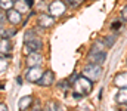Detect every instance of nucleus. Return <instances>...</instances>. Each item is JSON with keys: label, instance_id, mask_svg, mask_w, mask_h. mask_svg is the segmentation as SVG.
<instances>
[{"label": "nucleus", "instance_id": "obj_1", "mask_svg": "<svg viewBox=\"0 0 127 111\" xmlns=\"http://www.w3.org/2000/svg\"><path fill=\"white\" fill-rule=\"evenodd\" d=\"M25 47H24V53H31V52H40L43 49V41L38 36H35V31H27L25 33Z\"/></svg>", "mask_w": 127, "mask_h": 111}, {"label": "nucleus", "instance_id": "obj_2", "mask_svg": "<svg viewBox=\"0 0 127 111\" xmlns=\"http://www.w3.org/2000/svg\"><path fill=\"white\" fill-rule=\"evenodd\" d=\"M92 83H93L92 80H89L87 77L81 74L74 80V90L80 92L81 95H89L92 92Z\"/></svg>", "mask_w": 127, "mask_h": 111}, {"label": "nucleus", "instance_id": "obj_3", "mask_svg": "<svg viewBox=\"0 0 127 111\" xmlns=\"http://www.w3.org/2000/svg\"><path fill=\"white\" fill-rule=\"evenodd\" d=\"M83 75L87 77L89 80L92 81H97L102 75V67L99 64H95V62H90L87 64L84 68H83Z\"/></svg>", "mask_w": 127, "mask_h": 111}, {"label": "nucleus", "instance_id": "obj_4", "mask_svg": "<svg viewBox=\"0 0 127 111\" xmlns=\"http://www.w3.org/2000/svg\"><path fill=\"white\" fill-rule=\"evenodd\" d=\"M65 10H66V4H65L64 0H53V1L47 6V12H49L52 16H55V18L64 15Z\"/></svg>", "mask_w": 127, "mask_h": 111}, {"label": "nucleus", "instance_id": "obj_5", "mask_svg": "<svg viewBox=\"0 0 127 111\" xmlns=\"http://www.w3.org/2000/svg\"><path fill=\"white\" fill-rule=\"evenodd\" d=\"M41 68H40V65H35V67H28V70L25 71V78L28 80V81H31V83H37L38 80H40V77H41Z\"/></svg>", "mask_w": 127, "mask_h": 111}, {"label": "nucleus", "instance_id": "obj_6", "mask_svg": "<svg viewBox=\"0 0 127 111\" xmlns=\"http://www.w3.org/2000/svg\"><path fill=\"white\" fill-rule=\"evenodd\" d=\"M106 59V53L105 50H100V49H92L90 53H89V61L90 62H95V64H99L102 65Z\"/></svg>", "mask_w": 127, "mask_h": 111}, {"label": "nucleus", "instance_id": "obj_7", "mask_svg": "<svg viewBox=\"0 0 127 111\" xmlns=\"http://www.w3.org/2000/svg\"><path fill=\"white\" fill-rule=\"evenodd\" d=\"M53 24H55V16H52L50 13H49V15L41 13V15H38V18H37V25L41 27V28H49V27H52Z\"/></svg>", "mask_w": 127, "mask_h": 111}, {"label": "nucleus", "instance_id": "obj_8", "mask_svg": "<svg viewBox=\"0 0 127 111\" xmlns=\"http://www.w3.org/2000/svg\"><path fill=\"white\" fill-rule=\"evenodd\" d=\"M53 81H55V74L52 73L50 70H47V71H43L40 80L37 81V84H40V86H43V87H47V86H52Z\"/></svg>", "mask_w": 127, "mask_h": 111}, {"label": "nucleus", "instance_id": "obj_9", "mask_svg": "<svg viewBox=\"0 0 127 111\" xmlns=\"http://www.w3.org/2000/svg\"><path fill=\"white\" fill-rule=\"evenodd\" d=\"M6 16H7V21H9V22H10L12 25H18V24H21V21H22L21 12H19L18 9H13V7L7 10Z\"/></svg>", "mask_w": 127, "mask_h": 111}, {"label": "nucleus", "instance_id": "obj_10", "mask_svg": "<svg viewBox=\"0 0 127 111\" xmlns=\"http://www.w3.org/2000/svg\"><path fill=\"white\" fill-rule=\"evenodd\" d=\"M43 62V56L40 52H31L27 55V65L28 67H35Z\"/></svg>", "mask_w": 127, "mask_h": 111}, {"label": "nucleus", "instance_id": "obj_11", "mask_svg": "<svg viewBox=\"0 0 127 111\" xmlns=\"http://www.w3.org/2000/svg\"><path fill=\"white\" fill-rule=\"evenodd\" d=\"M13 46H12V41L9 37H1V41H0V53L1 55H9L12 52Z\"/></svg>", "mask_w": 127, "mask_h": 111}, {"label": "nucleus", "instance_id": "obj_12", "mask_svg": "<svg viewBox=\"0 0 127 111\" xmlns=\"http://www.w3.org/2000/svg\"><path fill=\"white\" fill-rule=\"evenodd\" d=\"M32 4V0H15V9H18L21 13H27Z\"/></svg>", "mask_w": 127, "mask_h": 111}, {"label": "nucleus", "instance_id": "obj_13", "mask_svg": "<svg viewBox=\"0 0 127 111\" xmlns=\"http://www.w3.org/2000/svg\"><path fill=\"white\" fill-rule=\"evenodd\" d=\"M114 84L121 89V87H127V73H118L114 77Z\"/></svg>", "mask_w": 127, "mask_h": 111}, {"label": "nucleus", "instance_id": "obj_14", "mask_svg": "<svg viewBox=\"0 0 127 111\" xmlns=\"http://www.w3.org/2000/svg\"><path fill=\"white\" fill-rule=\"evenodd\" d=\"M115 101L118 102V104H127V87H121L120 90H118V93H117V96H115Z\"/></svg>", "mask_w": 127, "mask_h": 111}, {"label": "nucleus", "instance_id": "obj_15", "mask_svg": "<svg viewBox=\"0 0 127 111\" xmlns=\"http://www.w3.org/2000/svg\"><path fill=\"white\" fill-rule=\"evenodd\" d=\"M31 104H32V98L31 96H24V98L19 99L18 107H19V110H27V108L31 107Z\"/></svg>", "mask_w": 127, "mask_h": 111}, {"label": "nucleus", "instance_id": "obj_16", "mask_svg": "<svg viewBox=\"0 0 127 111\" xmlns=\"http://www.w3.org/2000/svg\"><path fill=\"white\" fill-rule=\"evenodd\" d=\"M15 6V0H0V9L1 10H9Z\"/></svg>", "mask_w": 127, "mask_h": 111}, {"label": "nucleus", "instance_id": "obj_17", "mask_svg": "<svg viewBox=\"0 0 127 111\" xmlns=\"http://www.w3.org/2000/svg\"><path fill=\"white\" fill-rule=\"evenodd\" d=\"M7 58H9V55H6V56H0V74H3L6 70H7V67H9Z\"/></svg>", "mask_w": 127, "mask_h": 111}, {"label": "nucleus", "instance_id": "obj_18", "mask_svg": "<svg viewBox=\"0 0 127 111\" xmlns=\"http://www.w3.org/2000/svg\"><path fill=\"white\" fill-rule=\"evenodd\" d=\"M115 41H117V37H115V36H106V37H103V44H105L106 47H112Z\"/></svg>", "mask_w": 127, "mask_h": 111}, {"label": "nucleus", "instance_id": "obj_19", "mask_svg": "<svg viewBox=\"0 0 127 111\" xmlns=\"http://www.w3.org/2000/svg\"><path fill=\"white\" fill-rule=\"evenodd\" d=\"M69 87H72V86H69V80H64V81L59 83V89H61L62 92H66Z\"/></svg>", "mask_w": 127, "mask_h": 111}, {"label": "nucleus", "instance_id": "obj_20", "mask_svg": "<svg viewBox=\"0 0 127 111\" xmlns=\"http://www.w3.org/2000/svg\"><path fill=\"white\" fill-rule=\"evenodd\" d=\"M65 1V4H68V6H72V7H77L83 0H64Z\"/></svg>", "mask_w": 127, "mask_h": 111}, {"label": "nucleus", "instance_id": "obj_21", "mask_svg": "<svg viewBox=\"0 0 127 111\" xmlns=\"http://www.w3.org/2000/svg\"><path fill=\"white\" fill-rule=\"evenodd\" d=\"M15 34H16V30L15 28H10V30H4V36L3 37H9L10 38V37L15 36Z\"/></svg>", "mask_w": 127, "mask_h": 111}, {"label": "nucleus", "instance_id": "obj_22", "mask_svg": "<svg viewBox=\"0 0 127 111\" xmlns=\"http://www.w3.org/2000/svg\"><path fill=\"white\" fill-rule=\"evenodd\" d=\"M46 108H47V110H59V105H58L56 102H49V104L46 105Z\"/></svg>", "mask_w": 127, "mask_h": 111}, {"label": "nucleus", "instance_id": "obj_23", "mask_svg": "<svg viewBox=\"0 0 127 111\" xmlns=\"http://www.w3.org/2000/svg\"><path fill=\"white\" fill-rule=\"evenodd\" d=\"M121 24H123L121 21H114V22L111 24V28H112V30H118V28L121 27Z\"/></svg>", "mask_w": 127, "mask_h": 111}, {"label": "nucleus", "instance_id": "obj_24", "mask_svg": "<svg viewBox=\"0 0 127 111\" xmlns=\"http://www.w3.org/2000/svg\"><path fill=\"white\" fill-rule=\"evenodd\" d=\"M121 18H123L124 21H127V6H124L123 10H121Z\"/></svg>", "mask_w": 127, "mask_h": 111}, {"label": "nucleus", "instance_id": "obj_25", "mask_svg": "<svg viewBox=\"0 0 127 111\" xmlns=\"http://www.w3.org/2000/svg\"><path fill=\"white\" fill-rule=\"evenodd\" d=\"M4 21H7V16H6L3 12H0V24H3Z\"/></svg>", "mask_w": 127, "mask_h": 111}, {"label": "nucleus", "instance_id": "obj_26", "mask_svg": "<svg viewBox=\"0 0 127 111\" xmlns=\"http://www.w3.org/2000/svg\"><path fill=\"white\" fill-rule=\"evenodd\" d=\"M4 36V28H3V24H0V37Z\"/></svg>", "mask_w": 127, "mask_h": 111}, {"label": "nucleus", "instance_id": "obj_27", "mask_svg": "<svg viewBox=\"0 0 127 111\" xmlns=\"http://www.w3.org/2000/svg\"><path fill=\"white\" fill-rule=\"evenodd\" d=\"M6 110H7V107L4 104H0V111H6Z\"/></svg>", "mask_w": 127, "mask_h": 111}]
</instances>
